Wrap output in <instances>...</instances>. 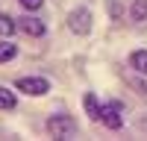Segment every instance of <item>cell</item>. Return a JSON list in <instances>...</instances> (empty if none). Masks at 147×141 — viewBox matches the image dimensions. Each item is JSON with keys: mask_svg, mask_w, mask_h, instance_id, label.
<instances>
[{"mask_svg": "<svg viewBox=\"0 0 147 141\" xmlns=\"http://www.w3.org/2000/svg\"><path fill=\"white\" fill-rule=\"evenodd\" d=\"M15 88L24 91V94H30V97H41V94L50 91V82H47L44 77H18Z\"/></svg>", "mask_w": 147, "mask_h": 141, "instance_id": "3", "label": "cell"}, {"mask_svg": "<svg viewBox=\"0 0 147 141\" xmlns=\"http://www.w3.org/2000/svg\"><path fill=\"white\" fill-rule=\"evenodd\" d=\"M68 27H71V32H77V35H88V32H91V27H94L91 9H85V6L74 9L71 15H68Z\"/></svg>", "mask_w": 147, "mask_h": 141, "instance_id": "2", "label": "cell"}, {"mask_svg": "<svg viewBox=\"0 0 147 141\" xmlns=\"http://www.w3.org/2000/svg\"><path fill=\"white\" fill-rule=\"evenodd\" d=\"M121 109H124V106H121L118 100L106 103V106H103V115H100V121H103L109 129H121V126H124V121H121Z\"/></svg>", "mask_w": 147, "mask_h": 141, "instance_id": "5", "label": "cell"}, {"mask_svg": "<svg viewBox=\"0 0 147 141\" xmlns=\"http://www.w3.org/2000/svg\"><path fill=\"white\" fill-rule=\"evenodd\" d=\"M47 132L53 138H74L77 135V121L71 115H50L47 117Z\"/></svg>", "mask_w": 147, "mask_h": 141, "instance_id": "1", "label": "cell"}, {"mask_svg": "<svg viewBox=\"0 0 147 141\" xmlns=\"http://www.w3.org/2000/svg\"><path fill=\"white\" fill-rule=\"evenodd\" d=\"M15 30H18V21H12L9 15H3V12H0V35H3V38H9Z\"/></svg>", "mask_w": 147, "mask_h": 141, "instance_id": "11", "label": "cell"}, {"mask_svg": "<svg viewBox=\"0 0 147 141\" xmlns=\"http://www.w3.org/2000/svg\"><path fill=\"white\" fill-rule=\"evenodd\" d=\"M82 106H85V112H88V117H91V121H100L103 106H100V100H97V94H94V91H88V94L82 97Z\"/></svg>", "mask_w": 147, "mask_h": 141, "instance_id": "6", "label": "cell"}, {"mask_svg": "<svg viewBox=\"0 0 147 141\" xmlns=\"http://www.w3.org/2000/svg\"><path fill=\"white\" fill-rule=\"evenodd\" d=\"M15 56H18V44H12L9 38H3V41H0V65H3V62H12Z\"/></svg>", "mask_w": 147, "mask_h": 141, "instance_id": "9", "label": "cell"}, {"mask_svg": "<svg viewBox=\"0 0 147 141\" xmlns=\"http://www.w3.org/2000/svg\"><path fill=\"white\" fill-rule=\"evenodd\" d=\"M129 21H136V23L147 21V0H132L129 3Z\"/></svg>", "mask_w": 147, "mask_h": 141, "instance_id": "7", "label": "cell"}, {"mask_svg": "<svg viewBox=\"0 0 147 141\" xmlns=\"http://www.w3.org/2000/svg\"><path fill=\"white\" fill-rule=\"evenodd\" d=\"M21 6H24V9H30V12H38V9L44 6V0H21Z\"/></svg>", "mask_w": 147, "mask_h": 141, "instance_id": "12", "label": "cell"}, {"mask_svg": "<svg viewBox=\"0 0 147 141\" xmlns=\"http://www.w3.org/2000/svg\"><path fill=\"white\" fill-rule=\"evenodd\" d=\"M18 27L27 32V35H32V38H41V35H47V23H44L41 18H35V15H24V18L18 21Z\"/></svg>", "mask_w": 147, "mask_h": 141, "instance_id": "4", "label": "cell"}, {"mask_svg": "<svg viewBox=\"0 0 147 141\" xmlns=\"http://www.w3.org/2000/svg\"><path fill=\"white\" fill-rule=\"evenodd\" d=\"M18 106V97H15V91H9L6 85H0V109H15Z\"/></svg>", "mask_w": 147, "mask_h": 141, "instance_id": "10", "label": "cell"}, {"mask_svg": "<svg viewBox=\"0 0 147 141\" xmlns=\"http://www.w3.org/2000/svg\"><path fill=\"white\" fill-rule=\"evenodd\" d=\"M121 12H124V6H121L118 0H109V15H112V18H121Z\"/></svg>", "mask_w": 147, "mask_h": 141, "instance_id": "13", "label": "cell"}, {"mask_svg": "<svg viewBox=\"0 0 147 141\" xmlns=\"http://www.w3.org/2000/svg\"><path fill=\"white\" fill-rule=\"evenodd\" d=\"M129 65L138 70V77H147V50H132L129 53Z\"/></svg>", "mask_w": 147, "mask_h": 141, "instance_id": "8", "label": "cell"}]
</instances>
